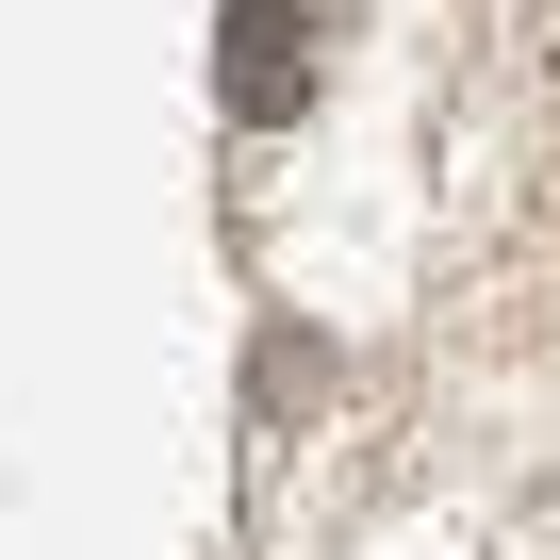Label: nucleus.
I'll return each instance as SVG.
<instances>
[{
	"instance_id": "obj_1",
	"label": "nucleus",
	"mask_w": 560,
	"mask_h": 560,
	"mask_svg": "<svg viewBox=\"0 0 560 560\" xmlns=\"http://www.w3.org/2000/svg\"><path fill=\"white\" fill-rule=\"evenodd\" d=\"M280 100H298V18L247 0V18H231V116H280Z\"/></svg>"
}]
</instances>
